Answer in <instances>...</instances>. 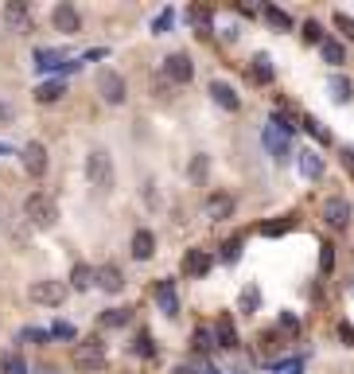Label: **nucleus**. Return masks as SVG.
<instances>
[{"instance_id": "nucleus-32", "label": "nucleus", "mask_w": 354, "mask_h": 374, "mask_svg": "<svg viewBox=\"0 0 354 374\" xmlns=\"http://www.w3.org/2000/svg\"><path fill=\"white\" fill-rule=\"evenodd\" d=\"M304 129H307V133H312L315 140H319V145H327V140H331V137H327V129L319 125V121H315V117H304Z\"/></svg>"}, {"instance_id": "nucleus-36", "label": "nucleus", "mask_w": 354, "mask_h": 374, "mask_svg": "<svg viewBox=\"0 0 354 374\" xmlns=\"http://www.w3.org/2000/svg\"><path fill=\"white\" fill-rule=\"evenodd\" d=\"M237 254H242V238H234V242L222 246V261H237Z\"/></svg>"}, {"instance_id": "nucleus-45", "label": "nucleus", "mask_w": 354, "mask_h": 374, "mask_svg": "<svg viewBox=\"0 0 354 374\" xmlns=\"http://www.w3.org/2000/svg\"><path fill=\"white\" fill-rule=\"evenodd\" d=\"M0 152H4V148H0Z\"/></svg>"}, {"instance_id": "nucleus-21", "label": "nucleus", "mask_w": 354, "mask_h": 374, "mask_svg": "<svg viewBox=\"0 0 354 374\" xmlns=\"http://www.w3.org/2000/svg\"><path fill=\"white\" fill-rule=\"evenodd\" d=\"M70 285L78 288V293H86V288L94 285V266H86V261H78V266L70 269Z\"/></svg>"}, {"instance_id": "nucleus-4", "label": "nucleus", "mask_w": 354, "mask_h": 374, "mask_svg": "<svg viewBox=\"0 0 354 374\" xmlns=\"http://www.w3.org/2000/svg\"><path fill=\"white\" fill-rule=\"evenodd\" d=\"M70 285H62V281H31L28 296H31V304H43V308H59L62 300H67Z\"/></svg>"}, {"instance_id": "nucleus-13", "label": "nucleus", "mask_w": 354, "mask_h": 374, "mask_svg": "<svg viewBox=\"0 0 354 374\" xmlns=\"http://www.w3.org/2000/svg\"><path fill=\"white\" fill-rule=\"evenodd\" d=\"M210 266H214V257H210L207 250L191 246L187 254H183V273H187V277H203V273H210Z\"/></svg>"}, {"instance_id": "nucleus-42", "label": "nucleus", "mask_w": 354, "mask_h": 374, "mask_svg": "<svg viewBox=\"0 0 354 374\" xmlns=\"http://www.w3.org/2000/svg\"><path fill=\"white\" fill-rule=\"evenodd\" d=\"M35 374H62V371H59V366H40Z\"/></svg>"}, {"instance_id": "nucleus-1", "label": "nucleus", "mask_w": 354, "mask_h": 374, "mask_svg": "<svg viewBox=\"0 0 354 374\" xmlns=\"http://www.w3.org/2000/svg\"><path fill=\"white\" fill-rule=\"evenodd\" d=\"M24 218H28L35 230H51L55 222H59V207H55V199L51 195L35 191V195L24 199Z\"/></svg>"}, {"instance_id": "nucleus-29", "label": "nucleus", "mask_w": 354, "mask_h": 374, "mask_svg": "<svg viewBox=\"0 0 354 374\" xmlns=\"http://www.w3.org/2000/svg\"><path fill=\"white\" fill-rule=\"evenodd\" d=\"M210 347H214V332L199 324L195 335H191V351H210Z\"/></svg>"}, {"instance_id": "nucleus-40", "label": "nucleus", "mask_w": 354, "mask_h": 374, "mask_svg": "<svg viewBox=\"0 0 354 374\" xmlns=\"http://www.w3.org/2000/svg\"><path fill=\"white\" fill-rule=\"evenodd\" d=\"M55 335H62V339H74V327H70V324H55Z\"/></svg>"}, {"instance_id": "nucleus-30", "label": "nucleus", "mask_w": 354, "mask_h": 374, "mask_svg": "<svg viewBox=\"0 0 354 374\" xmlns=\"http://www.w3.org/2000/svg\"><path fill=\"white\" fill-rule=\"evenodd\" d=\"M327 86H331V94H335V101H351V79H343V74H331V82H327Z\"/></svg>"}, {"instance_id": "nucleus-7", "label": "nucleus", "mask_w": 354, "mask_h": 374, "mask_svg": "<svg viewBox=\"0 0 354 374\" xmlns=\"http://www.w3.org/2000/svg\"><path fill=\"white\" fill-rule=\"evenodd\" d=\"M351 218H354V211H351L346 199H339V195L323 199V222L331 230H346V227H351Z\"/></svg>"}, {"instance_id": "nucleus-35", "label": "nucleus", "mask_w": 354, "mask_h": 374, "mask_svg": "<svg viewBox=\"0 0 354 374\" xmlns=\"http://www.w3.org/2000/svg\"><path fill=\"white\" fill-rule=\"evenodd\" d=\"M323 40H327V35L319 31V24L307 20V24H304V43H323Z\"/></svg>"}, {"instance_id": "nucleus-26", "label": "nucleus", "mask_w": 354, "mask_h": 374, "mask_svg": "<svg viewBox=\"0 0 354 374\" xmlns=\"http://www.w3.org/2000/svg\"><path fill=\"white\" fill-rule=\"evenodd\" d=\"M0 374H28V363H24V355H16V351L0 355Z\"/></svg>"}, {"instance_id": "nucleus-27", "label": "nucleus", "mask_w": 354, "mask_h": 374, "mask_svg": "<svg viewBox=\"0 0 354 374\" xmlns=\"http://www.w3.org/2000/svg\"><path fill=\"white\" fill-rule=\"evenodd\" d=\"M331 24H335V31H339L346 43H354V16H346V12H335Z\"/></svg>"}, {"instance_id": "nucleus-43", "label": "nucleus", "mask_w": 354, "mask_h": 374, "mask_svg": "<svg viewBox=\"0 0 354 374\" xmlns=\"http://www.w3.org/2000/svg\"><path fill=\"white\" fill-rule=\"evenodd\" d=\"M203 374H218V371H214V366H203Z\"/></svg>"}, {"instance_id": "nucleus-23", "label": "nucleus", "mask_w": 354, "mask_h": 374, "mask_svg": "<svg viewBox=\"0 0 354 374\" xmlns=\"http://www.w3.org/2000/svg\"><path fill=\"white\" fill-rule=\"evenodd\" d=\"M319 55H323V63H331V67H339L346 51H343V43H339V40H331V35H327V40L319 43Z\"/></svg>"}, {"instance_id": "nucleus-17", "label": "nucleus", "mask_w": 354, "mask_h": 374, "mask_svg": "<svg viewBox=\"0 0 354 374\" xmlns=\"http://www.w3.org/2000/svg\"><path fill=\"white\" fill-rule=\"evenodd\" d=\"M152 254H156V234H152V230H137V234H133V257H137V261H148Z\"/></svg>"}, {"instance_id": "nucleus-44", "label": "nucleus", "mask_w": 354, "mask_h": 374, "mask_svg": "<svg viewBox=\"0 0 354 374\" xmlns=\"http://www.w3.org/2000/svg\"><path fill=\"white\" fill-rule=\"evenodd\" d=\"M0 117H4V106H0Z\"/></svg>"}, {"instance_id": "nucleus-2", "label": "nucleus", "mask_w": 354, "mask_h": 374, "mask_svg": "<svg viewBox=\"0 0 354 374\" xmlns=\"http://www.w3.org/2000/svg\"><path fill=\"white\" fill-rule=\"evenodd\" d=\"M70 359H74V366H78L82 374H98L101 366H106V343H101L98 335L78 339V343H74V351H70Z\"/></svg>"}, {"instance_id": "nucleus-39", "label": "nucleus", "mask_w": 354, "mask_h": 374, "mask_svg": "<svg viewBox=\"0 0 354 374\" xmlns=\"http://www.w3.org/2000/svg\"><path fill=\"white\" fill-rule=\"evenodd\" d=\"M339 335H343L346 347H354V327H351V324H339Z\"/></svg>"}, {"instance_id": "nucleus-15", "label": "nucleus", "mask_w": 354, "mask_h": 374, "mask_svg": "<svg viewBox=\"0 0 354 374\" xmlns=\"http://www.w3.org/2000/svg\"><path fill=\"white\" fill-rule=\"evenodd\" d=\"M210 98H214V106L230 109V113H237V109H242V98H237L234 86H226V82H210Z\"/></svg>"}, {"instance_id": "nucleus-10", "label": "nucleus", "mask_w": 354, "mask_h": 374, "mask_svg": "<svg viewBox=\"0 0 354 374\" xmlns=\"http://www.w3.org/2000/svg\"><path fill=\"white\" fill-rule=\"evenodd\" d=\"M20 160H24V172H28L31 179H40L43 172H47V148H43L40 140H28L24 152H20Z\"/></svg>"}, {"instance_id": "nucleus-34", "label": "nucleus", "mask_w": 354, "mask_h": 374, "mask_svg": "<svg viewBox=\"0 0 354 374\" xmlns=\"http://www.w3.org/2000/svg\"><path fill=\"white\" fill-rule=\"evenodd\" d=\"M171 20H176V12H171V8H167V12H160V16H156V24H152V35H164V31L171 28Z\"/></svg>"}, {"instance_id": "nucleus-38", "label": "nucleus", "mask_w": 354, "mask_h": 374, "mask_svg": "<svg viewBox=\"0 0 354 374\" xmlns=\"http://www.w3.org/2000/svg\"><path fill=\"white\" fill-rule=\"evenodd\" d=\"M331 266H335V254H331V246H323V254H319V269L331 273Z\"/></svg>"}, {"instance_id": "nucleus-24", "label": "nucleus", "mask_w": 354, "mask_h": 374, "mask_svg": "<svg viewBox=\"0 0 354 374\" xmlns=\"http://www.w3.org/2000/svg\"><path fill=\"white\" fill-rule=\"evenodd\" d=\"M249 74H253V82H273V59H269V55H253Z\"/></svg>"}, {"instance_id": "nucleus-19", "label": "nucleus", "mask_w": 354, "mask_h": 374, "mask_svg": "<svg viewBox=\"0 0 354 374\" xmlns=\"http://www.w3.org/2000/svg\"><path fill=\"white\" fill-rule=\"evenodd\" d=\"M207 172H210V156H207V152H195L191 164H187V179H191V184H203Z\"/></svg>"}, {"instance_id": "nucleus-18", "label": "nucleus", "mask_w": 354, "mask_h": 374, "mask_svg": "<svg viewBox=\"0 0 354 374\" xmlns=\"http://www.w3.org/2000/svg\"><path fill=\"white\" fill-rule=\"evenodd\" d=\"M261 16H265V24H273L276 31H292V16H288L285 8H276V4H265Z\"/></svg>"}, {"instance_id": "nucleus-8", "label": "nucleus", "mask_w": 354, "mask_h": 374, "mask_svg": "<svg viewBox=\"0 0 354 374\" xmlns=\"http://www.w3.org/2000/svg\"><path fill=\"white\" fill-rule=\"evenodd\" d=\"M234 195L230 191H210L207 195V203H203V211H207V218L210 222H226V218H234Z\"/></svg>"}, {"instance_id": "nucleus-16", "label": "nucleus", "mask_w": 354, "mask_h": 374, "mask_svg": "<svg viewBox=\"0 0 354 374\" xmlns=\"http://www.w3.org/2000/svg\"><path fill=\"white\" fill-rule=\"evenodd\" d=\"M296 164H300V172H304L307 179L323 176V160H319V152H312V148H300V152H296Z\"/></svg>"}, {"instance_id": "nucleus-37", "label": "nucleus", "mask_w": 354, "mask_h": 374, "mask_svg": "<svg viewBox=\"0 0 354 374\" xmlns=\"http://www.w3.org/2000/svg\"><path fill=\"white\" fill-rule=\"evenodd\" d=\"M187 20L195 24V28H203V24L210 20V12H207V8H191V12H187Z\"/></svg>"}, {"instance_id": "nucleus-9", "label": "nucleus", "mask_w": 354, "mask_h": 374, "mask_svg": "<svg viewBox=\"0 0 354 374\" xmlns=\"http://www.w3.org/2000/svg\"><path fill=\"white\" fill-rule=\"evenodd\" d=\"M94 285L101 288V293H121V288H125V273H121V266L117 261H106V266H98L94 269Z\"/></svg>"}, {"instance_id": "nucleus-3", "label": "nucleus", "mask_w": 354, "mask_h": 374, "mask_svg": "<svg viewBox=\"0 0 354 374\" xmlns=\"http://www.w3.org/2000/svg\"><path fill=\"white\" fill-rule=\"evenodd\" d=\"M86 176H90V184L98 187V191H109V187H113V160H109L106 148H90Z\"/></svg>"}, {"instance_id": "nucleus-6", "label": "nucleus", "mask_w": 354, "mask_h": 374, "mask_svg": "<svg viewBox=\"0 0 354 374\" xmlns=\"http://www.w3.org/2000/svg\"><path fill=\"white\" fill-rule=\"evenodd\" d=\"M98 94H101V101H109V106H121V101L128 98V86H125V79H121L117 70H98Z\"/></svg>"}, {"instance_id": "nucleus-12", "label": "nucleus", "mask_w": 354, "mask_h": 374, "mask_svg": "<svg viewBox=\"0 0 354 374\" xmlns=\"http://www.w3.org/2000/svg\"><path fill=\"white\" fill-rule=\"evenodd\" d=\"M152 296H156V304L164 316H179V296H176V285H171L167 277H160L156 285H152Z\"/></svg>"}, {"instance_id": "nucleus-22", "label": "nucleus", "mask_w": 354, "mask_h": 374, "mask_svg": "<svg viewBox=\"0 0 354 374\" xmlns=\"http://www.w3.org/2000/svg\"><path fill=\"white\" fill-rule=\"evenodd\" d=\"M62 94H67V86H62V82H43V86L35 90V101H40V106H51V101H59Z\"/></svg>"}, {"instance_id": "nucleus-33", "label": "nucleus", "mask_w": 354, "mask_h": 374, "mask_svg": "<svg viewBox=\"0 0 354 374\" xmlns=\"http://www.w3.org/2000/svg\"><path fill=\"white\" fill-rule=\"evenodd\" d=\"M133 351H137V355H144V359H148V355H156V347H152V335H148V332H140V335H137V343H133Z\"/></svg>"}, {"instance_id": "nucleus-5", "label": "nucleus", "mask_w": 354, "mask_h": 374, "mask_svg": "<svg viewBox=\"0 0 354 374\" xmlns=\"http://www.w3.org/2000/svg\"><path fill=\"white\" fill-rule=\"evenodd\" d=\"M164 79L176 82V86H187L191 79H195V63H191L187 51H171L164 59Z\"/></svg>"}, {"instance_id": "nucleus-41", "label": "nucleus", "mask_w": 354, "mask_h": 374, "mask_svg": "<svg viewBox=\"0 0 354 374\" xmlns=\"http://www.w3.org/2000/svg\"><path fill=\"white\" fill-rule=\"evenodd\" d=\"M343 164H346V168H351V172H354V148H351V145L343 148Z\"/></svg>"}, {"instance_id": "nucleus-25", "label": "nucleus", "mask_w": 354, "mask_h": 374, "mask_svg": "<svg viewBox=\"0 0 354 374\" xmlns=\"http://www.w3.org/2000/svg\"><path fill=\"white\" fill-rule=\"evenodd\" d=\"M133 320V308H109L101 312V327H125Z\"/></svg>"}, {"instance_id": "nucleus-14", "label": "nucleus", "mask_w": 354, "mask_h": 374, "mask_svg": "<svg viewBox=\"0 0 354 374\" xmlns=\"http://www.w3.org/2000/svg\"><path fill=\"white\" fill-rule=\"evenodd\" d=\"M214 347H226V351H234L237 347V327H234V316H218L214 320Z\"/></svg>"}, {"instance_id": "nucleus-28", "label": "nucleus", "mask_w": 354, "mask_h": 374, "mask_svg": "<svg viewBox=\"0 0 354 374\" xmlns=\"http://www.w3.org/2000/svg\"><path fill=\"white\" fill-rule=\"evenodd\" d=\"M257 300H261V288H257V285H246V288H242V300H237V308H242L246 316H253V312H257Z\"/></svg>"}, {"instance_id": "nucleus-31", "label": "nucleus", "mask_w": 354, "mask_h": 374, "mask_svg": "<svg viewBox=\"0 0 354 374\" xmlns=\"http://www.w3.org/2000/svg\"><path fill=\"white\" fill-rule=\"evenodd\" d=\"M265 140H269V148L276 152V160H288V145H285V137H276L269 125H265Z\"/></svg>"}, {"instance_id": "nucleus-20", "label": "nucleus", "mask_w": 354, "mask_h": 374, "mask_svg": "<svg viewBox=\"0 0 354 374\" xmlns=\"http://www.w3.org/2000/svg\"><path fill=\"white\" fill-rule=\"evenodd\" d=\"M4 20H8L12 28H31V12H28V4H20V0H16V4H8V8H4Z\"/></svg>"}, {"instance_id": "nucleus-11", "label": "nucleus", "mask_w": 354, "mask_h": 374, "mask_svg": "<svg viewBox=\"0 0 354 374\" xmlns=\"http://www.w3.org/2000/svg\"><path fill=\"white\" fill-rule=\"evenodd\" d=\"M51 24H55V31H62V35H74V31H82V16L74 4H55V12H51Z\"/></svg>"}]
</instances>
